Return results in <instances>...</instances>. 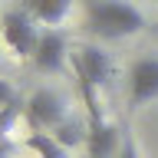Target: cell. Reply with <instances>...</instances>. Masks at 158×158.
<instances>
[{
	"label": "cell",
	"mask_w": 158,
	"mask_h": 158,
	"mask_svg": "<svg viewBox=\"0 0 158 158\" xmlns=\"http://www.w3.org/2000/svg\"><path fill=\"white\" fill-rule=\"evenodd\" d=\"M27 148L36 152L40 158H69V148L63 142H56L53 132H30L27 135Z\"/></svg>",
	"instance_id": "9c48e42d"
},
{
	"label": "cell",
	"mask_w": 158,
	"mask_h": 158,
	"mask_svg": "<svg viewBox=\"0 0 158 158\" xmlns=\"http://www.w3.org/2000/svg\"><path fill=\"white\" fill-rule=\"evenodd\" d=\"M73 66H76V76H79L82 86L99 89V86H106L109 79H112V59H109V53L92 46V43L79 49V56L73 59Z\"/></svg>",
	"instance_id": "8992f818"
},
{
	"label": "cell",
	"mask_w": 158,
	"mask_h": 158,
	"mask_svg": "<svg viewBox=\"0 0 158 158\" xmlns=\"http://www.w3.org/2000/svg\"><path fill=\"white\" fill-rule=\"evenodd\" d=\"M158 99V56H142L128 69V109Z\"/></svg>",
	"instance_id": "3957f363"
},
{
	"label": "cell",
	"mask_w": 158,
	"mask_h": 158,
	"mask_svg": "<svg viewBox=\"0 0 158 158\" xmlns=\"http://www.w3.org/2000/svg\"><path fill=\"white\" fill-rule=\"evenodd\" d=\"M53 135H56V142H63L66 148L82 145V142L89 138V122H79V118H66V122H59V125L53 128Z\"/></svg>",
	"instance_id": "30bf717a"
},
{
	"label": "cell",
	"mask_w": 158,
	"mask_h": 158,
	"mask_svg": "<svg viewBox=\"0 0 158 158\" xmlns=\"http://www.w3.org/2000/svg\"><path fill=\"white\" fill-rule=\"evenodd\" d=\"M118 158H142L138 155V145H135V138L125 132V138H122V152H118Z\"/></svg>",
	"instance_id": "8fae6325"
},
{
	"label": "cell",
	"mask_w": 158,
	"mask_h": 158,
	"mask_svg": "<svg viewBox=\"0 0 158 158\" xmlns=\"http://www.w3.org/2000/svg\"><path fill=\"white\" fill-rule=\"evenodd\" d=\"M0 33L7 40V46L17 53V56H30L33 59V49L40 43V30L33 27V13L30 10H7L0 17Z\"/></svg>",
	"instance_id": "7a4b0ae2"
},
{
	"label": "cell",
	"mask_w": 158,
	"mask_h": 158,
	"mask_svg": "<svg viewBox=\"0 0 158 158\" xmlns=\"http://www.w3.org/2000/svg\"><path fill=\"white\" fill-rule=\"evenodd\" d=\"M0 106H13V86L0 79Z\"/></svg>",
	"instance_id": "7c38bea8"
},
{
	"label": "cell",
	"mask_w": 158,
	"mask_h": 158,
	"mask_svg": "<svg viewBox=\"0 0 158 158\" xmlns=\"http://www.w3.org/2000/svg\"><path fill=\"white\" fill-rule=\"evenodd\" d=\"M86 27L102 40H122L135 36L145 17L125 0H86Z\"/></svg>",
	"instance_id": "6da1fadb"
},
{
	"label": "cell",
	"mask_w": 158,
	"mask_h": 158,
	"mask_svg": "<svg viewBox=\"0 0 158 158\" xmlns=\"http://www.w3.org/2000/svg\"><path fill=\"white\" fill-rule=\"evenodd\" d=\"M27 112H30V118H33V125L46 128V132H53L59 122L69 118L66 99L59 96L56 89H36V92L27 99Z\"/></svg>",
	"instance_id": "277c9868"
},
{
	"label": "cell",
	"mask_w": 158,
	"mask_h": 158,
	"mask_svg": "<svg viewBox=\"0 0 158 158\" xmlns=\"http://www.w3.org/2000/svg\"><path fill=\"white\" fill-rule=\"evenodd\" d=\"M122 138L118 128L102 118V112H92L89 115V138H86V158H118L122 152Z\"/></svg>",
	"instance_id": "5b68a950"
},
{
	"label": "cell",
	"mask_w": 158,
	"mask_h": 158,
	"mask_svg": "<svg viewBox=\"0 0 158 158\" xmlns=\"http://www.w3.org/2000/svg\"><path fill=\"white\" fill-rule=\"evenodd\" d=\"M69 3H73V0H27V7H30V13H33V20L46 23V27H56V23H63V20H66Z\"/></svg>",
	"instance_id": "ba28073f"
},
{
	"label": "cell",
	"mask_w": 158,
	"mask_h": 158,
	"mask_svg": "<svg viewBox=\"0 0 158 158\" xmlns=\"http://www.w3.org/2000/svg\"><path fill=\"white\" fill-rule=\"evenodd\" d=\"M66 56H69L66 36L59 30H43L36 49H33V66L40 73H59V69L66 66Z\"/></svg>",
	"instance_id": "52a82bcc"
}]
</instances>
